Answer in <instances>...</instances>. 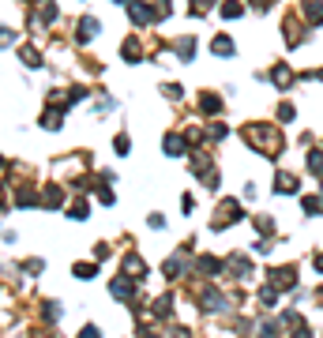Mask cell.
<instances>
[{"mask_svg":"<svg viewBox=\"0 0 323 338\" xmlns=\"http://www.w3.org/2000/svg\"><path fill=\"white\" fill-rule=\"evenodd\" d=\"M79 338H98V331H94V327H87V331H83Z\"/></svg>","mask_w":323,"mask_h":338,"instance_id":"6da1fadb","label":"cell"},{"mask_svg":"<svg viewBox=\"0 0 323 338\" xmlns=\"http://www.w3.org/2000/svg\"><path fill=\"white\" fill-rule=\"evenodd\" d=\"M293 338H308V331H305V327H297V334H293Z\"/></svg>","mask_w":323,"mask_h":338,"instance_id":"7a4b0ae2","label":"cell"}]
</instances>
